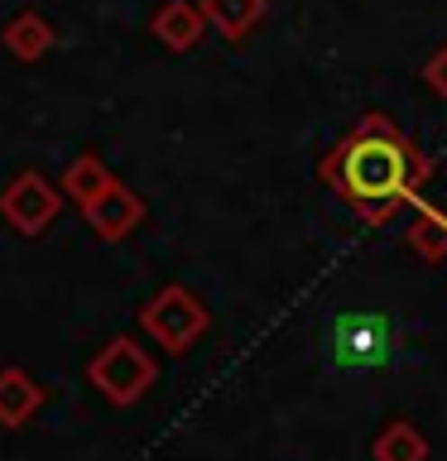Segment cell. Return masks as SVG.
Segmentation results:
<instances>
[{
  "label": "cell",
  "mask_w": 447,
  "mask_h": 461,
  "mask_svg": "<svg viewBox=\"0 0 447 461\" xmlns=\"http://www.w3.org/2000/svg\"><path fill=\"white\" fill-rule=\"evenodd\" d=\"M317 173L366 226H385L399 207L418 202L433 173V158L389 115L366 111L351 125V135L323 154Z\"/></svg>",
  "instance_id": "1"
},
{
  "label": "cell",
  "mask_w": 447,
  "mask_h": 461,
  "mask_svg": "<svg viewBox=\"0 0 447 461\" xmlns=\"http://www.w3.org/2000/svg\"><path fill=\"white\" fill-rule=\"evenodd\" d=\"M87 380L101 389L106 403L130 409V403H140L154 389L159 366H154V356L144 351L135 337H115V341H106L92 360H87Z\"/></svg>",
  "instance_id": "2"
},
{
  "label": "cell",
  "mask_w": 447,
  "mask_h": 461,
  "mask_svg": "<svg viewBox=\"0 0 447 461\" xmlns=\"http://www.w3.org/2000/svg\"><path fill=\"white\" fill-rule=\"evenodd\" d=\"M140 327L154 337V346H164V351L183 356V351H193V341L212 327V312H207V303H202L193 288L164 284V288H159V294L140 308Z\"/></svg>",
  "instance_id": "3"
},
{
  "label": "cell",
  "mask_w": 447,
  "mask_h": 461,
  "mask_svg": "<svg viewBox=\"0 0 447 461\" xmlns=\"http://www.w3.org/2000/svg\"><path fill=\"white\" fill-rule=\"evenodd\" d=\"M63 187L49 183L39 168H24V173H14L10 187L0 193V221H5L14 236H43L53 221H58V212H63Z\"/></svg>",
  "instance_id": "4"
},
{
  "label": "cell",
  "mask_w": 447,
  "mask_h": 461,
  "mask_svg": "<svg viewBox=\"0 0 447 461\" xmlns=\"http://www.w3.org/2000/svg\"><path fill=\"white\" fill-rule=\"evenodd\" d=\"M389 356V322L380 312H346L332 327V360L342 370H375Z\"/></svg>",
  "instance_id": "5"
},
{
  "label": "cell",
  "mask_w": 447,
  "mask_h": 461,
  "mask_svg": "<svg viewBox=\"0 0 447 461\" xmlns=\"http://www.w3.org/2000/svg\"><path fill=\"white\" fill-rule=\"evenodd\" d=\"M82 216H87V226H92L101 240H125L130 230L144 221V197L135 193V187H125L121 178H115L101 197L87 202Z\"/></svg>",
  "instance_id": "6"
},
{
  "label": "cell",
  "mask_w": 447,
  "mask_h": 461,
  "mask_svg": "<svg viewBox=\"0 0 447 461\" xmlns=\"http://www.w3.org/2000/svg\"><path fill=\"white\" fill-rule=\"evenodd\" d=\"M150 34L164 43L169 53H187L202 43V34H207V14H202L197 0H164L150 20Z\"/></svg>",
  "instance_id": "7"
},
{
  "label": "cell",
  "mask_w": 447,
  "mask_h": 461,
  "mask_svg": "<svg viewBox=\"0 0 447 461\" xmlns=\"http://www.w3.org/2000/svg\"><path fill=\"white\" fill-rule=\"evenodd\" d=\"M43 409V389L20 366L0 370V428H24Z\"/></svg>",
  "instance_id": "8"
},
{
  "label": "cell",
  "mask_w": 447,
  "mask_h": 461,
  "mask_svg": "<svg viewBox=\"0 0 447 461\" xmlns=\"http://www.w3.org/2000/svg\"><path fill=\"white\" fill-rule=\"evenodd\" d=\"M0 43H5L20 63H39V58L53 49V24L43 20L39 10H20L5 29H0Z\"/></svg>",
  "instance_id": "9"
},
{
  "label": "cell",
  "mask_w": 447,
  "mask_h": 461,
  "mask_svg": "<svg viewBox=\"0 0 447 461\" xmlns=\"http://www.w3.org/2000/svg\"><path fill=\"white\" fill-rule=\"evenodd\" d=\"M197 5H202V14H207V24L216 29V34L241 43L260 20H265L269 0H197Z\"/></svg>",
  "instance_id": "10"
},
{
  "label": "cell",
  "mask_w": 447,
  "mask_h": 461,
  "mask_svg": "<svg viewBox=\"0 0 447 461\" xmlns=\"http://www.w3.org/2000/svg\"><path fill=\"white\" fill-rule=\"evenodd\" d=\"M111 183H115V173L106 168V158H101V154H78V158H72V164L63 168V183H58V187H63L68 202L87 207V202L101 197Z\"/></svg>",
  "instance_id": "11"
},
{
  "label": "cell",
  "mask_w": 447,
  "mask_h": 461,
  "mask_svg": "<svg viewBox=\"0 0 447 461\" xmlns=\"http://www.w3.org/2000/svg\"><path fill=\"white\" fill-rule=\"evenodd\" d=\"M414 221H409V230H404V240L414 245V255H424V259H447V212H438V207H428L424 197L414 202Z\"/></svg>",
  "instance_id": "12"
},
{
  "label": "cell",
  "mask_w": 447,
  "mask_h": 461,
  "mask_svg": "<svg viewBox=\"0 0 447 461\" xmlns=\"http://www.w3.org/2000/svg\"><path fill=\"white\" fill-rule=\"evenodd\" d=\"M370 452H375V461H428V438L414 423L395 418V423L380 428V438H375Z\"/></svg>",
  "instance_id": "13"
},
{
  "label": "cell",
  "mask_w": 447,
  "mask_h": 461,
  "mask_svg": "<svg viewBox=\"0 0 447 461\" xmlns=\"http://www.w3.org/2000/svg\"><path fill=\"white\" fill-rule=\"evenodd\" d=\"M424 82H428V92H438L447 101V43L424 63Z\"/></svg>",
  "instance_id": "14"
}]
</instances>
